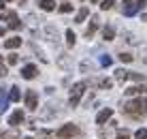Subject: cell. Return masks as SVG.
Instances as JSON below:
<instances>
[{
	"label": "cell",
	"mask_w": 147,
	"mask_h": 139,
	"mask_svg": "<svg viewBox=\"0 0 147 139\" xmlns=\"http://www.w3.org/2000/svg\"><path fill=\"white\" fill-rule=\"evenodd\" d=\"M19 99H22V92H19L17 86H13L11 90H9V101H13V103H17Z\"/></svg>",
	"instance_id": "obj_14"
},
{
	"label": "cell",
	"mask_w": 147,
	"mask_h": 139,
	"mask_svg": "<svg viewBox=\"0 0 147 139\" xmlns=\"http://www.w3.org/2000/svg\"><path fill=\"white\" fill-rule=\"evenodd\" d=\"M9 28H13V30H19V28H22V22H19V17H17L15 13L9 15Z\"/></svg>",
	"instance_id": "obj_13"
},
{
	"label": "cell",
	"mask_w": 147,
	"mask_h": 139,
	"mask_svg": "<svg viewBox=\"0 0 147 139\" xmlns=\"http://www.w3.org/2000/svg\"><path fill=\"white\" fill-rule=\"evenodd\" d=\"M98 26H100V17H98V15H94V17H92V22H90V28L85 30V37H88V39H92V37H94V32L98 30Z\"/></svg>",
	"instance_id": "obj_7"
},
{
	"label": "cell",
	"mask_w": 147,
	"mask_h": 139,
	"mask_svg": "<svg viewBox=\"0 0 147 139\" xmlns=\"http://www.w3.org/2000/svg\"><path fill=\"white\" fill-rule=\"evenodd\" d=\"M2 34H4V28H0V37H2Z\"/></svg>",
	"instance_id": "obj_34"
},
{
	"label": "cell",
	"mask_w": 147,
	"mask_h": 139,
	"mask_svg": "<svg viewBox=\"0 0 147 139\" xmlns=\"http://www.w3.org/2000/svg\"><path fill=\"white\" fill-rule=\"evenodd\" d=\"M19 45H22V39H19V37H13V39L4 41V47H7V49H17Z\"/></svg>",
	"instance_id": "obj_12"
},
{
	"label": "cell",
	"mask_w": 147,
	"mask_h": 139,
	"mask_svg": "<svg viewBox=\"0 0 147 139\" xmlns=\"http://www.w3.org/2000/svg\"><path fill=\"white\" fill-rule=\"evenodd\" d=\"M145 92H147L145 86H132V88L126 90V96H132V99H136L139 94H145Z\"/></svg>",
	"instance_id": "obj_10"
},
{
	"label": "cell",
	"mask_w": 147,
	"mask_h": 139,
	"mask_svg": "<svg viewBox=\"0 0 147 139\" xmlns=\"http://www.w3.org/2000/svg\"><path fill=\"white\" fill-rule=\"evenodd\" d=\"M119 60H121V62H132V54L124 51V54H119Z\"/></svg>",
	"instance_id": "obj_25"
},
{
	"label": "cell",
	"mask_w": 147,
	"mask_h": 139,
	"mask_svg": "<svg viewBox=\"0 0 147 139\" xmlns=\"http://www.w3.org/2000/svg\"><path fill=\"white\" fill-rule=\"evenodd\" d=\"M9 2H11V0H9Z\"/></svg>",
	"instance_id": "obj_37"
},
{
	"label": "cell",
	"mask_w": 147,
	"mask_h": 139,
	"mask_svg": "<svg viewBox=\"0 0 147 139\" xmlns=\"http://www.w3.org/2000/svg\"><path fill=\"white\" fill-rule=\"evenodd\" d=\"M75 41H77V37H75V32H73V30H66V43L70 45V47H73V45H75Z\"/></svg>",
	"instance_id": "obj_21"
},
{
	"label": "cell",
	"mask_w": 147,
	"mask_h": 139,
	"mask_svg": "<svg viewBox=\"0 0 147 139\" xmlns=\"http://www.w3.org/2000/svg\"><path fill=\"white\" fill-rule=\"evenodd\" d=\"M126 79H128V71H126V69H117V71H115V81L124 84Z\"/></svg>",
	"instance_id": "obj_16"
},
{
	"label": "cell",
	"mask_w": 147,
	"mask_h": 139,
	"mask_svg": "<svg viewBox=\"0 0 147 139\" xmlns=\"http://www.w3.org/2000/svg\"><path fill=\"white\" fill-rule=\"evenodd\" d=\"M145 9V0H126L124 2V15H134Z\"/></svg>",
	"instance_id": "obj_3"
},
{
	"label": "cell",
	"mask_w": 147,
	"mask_h": 139,
	"mask_svg": "<svg viewBox=\"0 0 147 139\" xmlns=\"http://www.w3.org/2000/svg\"><path fill=\"white\" fill-rule=\"evenodd\" d=\"M7 109V99H4V88H0V114Z\"/></svg>",
	"instance_id": "obj_22"
},
{
	"label": "cell",
	"mask_w": 147,
	"mask_h": 139,
	"mask_svg": "<svg viewBox=\"0 0 147 139\" xmlns=\"http://www.w3.org/2000/svg\"><path fill=\"white\" fill-rule=\"evenodd\" d=\"M0 60H2V58H0Z\"/></svg>",
	"instance_id": "obj_38"
},
{
	"label": "cell",
	"mask_w": 147,
	"mask_h": 139,
	"mask_svg": "<svg viewBox=\"0 0 147 139\" xmlns=\"http://www.w3.org/2000/svg\"><path fill=\"white\" fill-rule=\"evenodd\" d=\"M26 107L30 111L38 107V96H36V92H34V90H28L26 92Z\"/></svg>",
	"instance_id": "obj_5"
},
{
	"label": "cell",
	"mask_w": 147,
	"mask_h": 139,
	"mask_svg": "<svg viewBox=\"0 0 147 139\" xmlns=\"http://www.w3.org/2000/svg\"><path fill=\"white\" fill-rule=\"evenodd\" d=\"M58 11L62 13V15H64V13H73L75 7H73V4H68V2H64V4H60V7H58Z\"/></svg>",
	"instance_id": "obj_18"
},
{
	"label": "cell",
	"mask_w": 147,
	"mask_h": 139,
	"mask_svg": "<svg viewBox=\"0 0 147 139\" xmlns=\"http://www.w3.org/2000/svg\"><path fill=\"white\" fill-rule=\"evenodd\" d=\"M38 7L43 9V11H53L55 9V0H40Z\"/></svg>",
	"instance_id": "obj_15"
},
{
	"label": "cell",
	"mask_w": 147,
	"mask_h": 139,
	"mask_svg": "<svg viewBox=\"0 0 147 139\" xmlns=\"http://www.w3.org/2000/svg\"><path fill=\"white\" fill-rule=\"evenodd\" d=\"M136 139H147V128H139V131L134 133Z\"/></svg>",
	"instance_id": "obj_26"
},
{
	"label": "cell",
	"mask_w": 147,
	"mask_h": 139,
	"mask_svg": "<svg viewBox=\"0 0 147 139\" xmlns=\"http://www.w3.org/2000/svg\"><path fill=\"white\" fill-rule=\"evenodd\" d=\"M85 88H88V84H85V81H81V84H75V86H73V90H70V101H68L70 107H77L79 103H81V96H83Z\"/></svg>",
	"instance_id": "obj_2"
},
{
	"label": "cell",
	"mask_w": 147,
	"mask_h": 139,
	"mask_svg": "<svg viewBox=\"0 0 147 139\" xmlns=\"http://www.w3.org/2000/svg\"><path fill=\"white\" fill-rule=\"evenodd\" d=\"M96 86H100V88L109 90L111 86H113V79H100V81H96Z\"/></svg>",
	"instance_id": "obj_19"
},
{
	"label": "cell",
	"mask_w": 147,
	"mask_h": 139,
	"mask_svg": "<svg viewBox=\"0 0 147 139\" xmlns=\"http://www.w3.org/2000/svg\"><path fill=\"white\" fill-rule=\"evenodd\" d=\"M0 9H4V0H0Z\"/></svg>",
	"instance_id": "obj_33"
},
{
	"label": "cell",
	"mask_w": 147,
	"mask_h": 139,
	"mask_svg": "<svg viewBox=\"0 0 147 139\" xmlns=\"http://www.w3.org/2000/svg\"><path fill=\"white\" fill-rule=\"evenodd\" d=\"M22 122H24V111H22V109L13 111L11 118H9V124H11V126H19Z\"/></svg>",
	"instance_id": "obj_9"
},
{
	"label": "cell",
	"mask_w": 147,
	"mask_h": 139,
	"mask_svg": "<svg viewBox=\"0 0 147 139\" xmlns=\"http://www.w3.org/2000/svg\"><path fill=\"white\" fill-rule=\"evenodd\" d=\"M92 2H98V0H92Z\"/></svg>",
	"instance_id": "obj_36"
},
{
	"label": "cell",
	"mask_w": 147,
	"mask_h": 139,
	"mask_svg": "<svg viewBox=\"0 0 147 139\" xmlns=\"http://www.w3.org/2000/svg\"><path fill=\"white\" fill-rule=\"evenodd\" d=\"M19 62V56L17 54H9V64H17Z\"/></svg>",
	"instance_id": "obj_29"
},
{
	"label": "cell",
	"mask_w": 147,
	"mask_h": 139,
	"mask_svg": "<svg viewBox=\"0 0 147 139\" xmlns=\"http://www.w3.org/2000/svg\"><path fill=\"white\" fill-rule=\"evenodd\" d=\"M111 62H113V60H111L109 56H102V58H100V66H111Z\"/></svg>",
	"instance_id": "obj_28"
},
{
	"label": "cell",
	"mask_w": 147,
	"mask_h": 139,
	"mask_svg": "<svg viewBox=\"0 0 147 139\" xmlns=\"http://www.w3.org/2000/svg\"><path fill=\"white\" fill-rule=\"evenodd\" d=\"M111 116H113V109H111V107H105V109L100 111L98 116H96V124H105V122H107Z\"/></svg>",
	"instance_id": "obj_8"
},
{
	"label": "cell",
	"mask_w": 147,
	"mask_h": 139,
	"mask_svg": "<svg viewBox=\"0 0 147 139\" xmlns=\"http://www.w3.org/2000/svg\"><path fill=\"white\" fill-rule=\"evenodd\" d=\"M88 15H90V11H88V9H81V11L77 13V24H81L85 17H88Z\"/></svg>",
	"instance_id": "obj_23"
},
{
	"label": "cell",
	"mask_w": 147,
	"mask_h": 139,
	"mask_svg": "<svg viewBox=\"0 0 147 139\" xmlns=\"http://www.w3.org/2000/svg\"><path fill=\"white\" fill-rule=\"evenodd\" d=\"M141 19H143V22H147V13H143V15H141Z\"/></svg>",
	"instance_id": "obj_32"
},
{
	"label": "cell",
	"mask_w": 147,
	"mask_h": 139,
	"mask_svg": "<svg viewBox=\"0 0 147 139\" xmlns=\"http://www.w3.org/2000/svg\"><path fill=\"white\" fill-rule=\"evenodd\" d=\"M7 73H9V71L4 69V66H0V79H2V77H7Z\"/></svg>",
	"instance_id": "obj_31"
},
{
	"label": "cell",
	"mask_w": 147,
	"mask_h": 139,
	"mask_svg": "<svg viewBox=\"0 0 147 139\" xmlns=\"http://www.w3.org/2000/svg\"><path fill=\"white\" fill-rule=\"evenodd\" d=\"M121 111L128 118H132V120H141V118L147 116V99L145 96H139V99H132V101L124 103V105H121Z\"/></svg>",
	"instance_id": "obj_1"
},
{
	"label": "cell",
	"mask_w": 147,
	"mask_h": 139,
	"mask_svg": "<svg viewBox=\"0 0 147 139\" xmlns=\"http://www.w3.org/2000/svg\"><path fill=\"white\" fill-rule=\"evenodd\" d=\"M128 77H130V79H134V81H145L147 79V77L141 75V73H128Z\"/></svg>",
	"instance_id": "obj_24"
},
{
	"label": "cell",
	"mask_w": 147,
	"mask_h": 139,
	"mask_svg": "<svg viewBox=\"0 0 147 139\" xmlns=\"http://www.w3.org/2000/svg\"><path fill=\"white\" fill-rule=\"evenodd\" d=\"M113 4H115L113 0H102V4H100V9H105V11H109V9L113 7Z\"/></svg>",
	"instance_id": "obj_27"
},
{
	"label": "cell",
	"mask_w": 147,
	"mask_h": 139,
	"mask_svg": "<svg viewBox=\"0 0 147 139\" xmlns=\"http://www.w3.org/2000/svg\"><path fill=\"white\" fill-rule=\"evenodd\" d=\"M24 139H32V137H24Z\"/></svg>",
	"instance_id": "obj_35"
},
{
	"label": "cell",
	"mask_w": 147,
	"mask_h": 139,
	"mask_svg": "<svg viewBox=\"0 0 147 139\" xmlns=\"http://www.w3.org/2000/svg\"><path fill=\"white\" fill-rule=\"evenodd\" d=\"M0 137H2V139H17L19 133L15 131V128H11V131H7V133H0Z\"/></svg>",
	"instance_id": "obj_17"
},
{
	"label": "cell",
	"mask_w": 147,
	"mask_h": 139,
	"mask_svg": "<svg viewBox=\"0 0 147 139\" xmlns=\"http://www.w3.org/2000/svg\"><path fill=\"white\" fill-rule=\"evenodd\" d=\"M77 135H79V126L77 124H64L58 131V137L60 139H70V137H77Z\"/></svg>",
	"instance_id": "obj_4"
},
{
	"label": "cell",
	"mask_w": 147,
	"mask_h": 139,
	"mask_svg": "<svg viewBox=\"0 0 147 139\" xmlns=\"http://www.w3.org/2000/svg\"><path fill=\"white\" fill-rule=\"evenodd\" d=\"M113 37H115V28H113L111 24H107V26L102 28V39H105V41H113Z\"/></svg>",
	"instance_id": "obj_11"
},
{
	"label": "cell",
	"mask_w": 147,
	"mask_h": 139,
	"mask_svg": "<svg viewBox=\"0 0 147 139\" xmlns=\"http://www.w3.org/2000/svg\"><path fill=\"white\" fill-rule=\"evenodd\" d=\"M115 139H130V133H128V131H121V133H119V135L115 137Z\"/></svg>",
	"instance_id": "obj_30"
},
{
	"label": "cell",
	"mask_w": 147,
	"mask_h": 139,
	"mask_svg": "<svg viewBox=\"0 0 147 139\" xmlns=\"http://www.w3.org/2000/svg\"><path fill=\"white\" fill-rule=\"evenodd\" d=\"M51 135H53V133L49 131V128H40V131H38V139H51Z\"/></svg>",
	"instance_id": "obj_20"
},
{
	"label": "cell",
	"mask_w": 147,
	"mask_h": 139,
	"mask_svg": "<svg viewBox=\"0 0 147 139\" xmlns=\"http://www.w3.org/2000/svg\"><path fill=\"white\" fill-rule=\"evenodd\" d=\"M36 75H38L36 64H26V66L22 69V77H24V79H34Z\"/></svg>",
	"instance_id": "obj_6"
}]
</instances>
